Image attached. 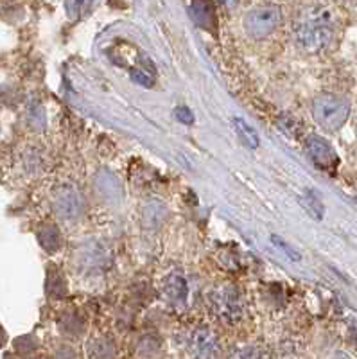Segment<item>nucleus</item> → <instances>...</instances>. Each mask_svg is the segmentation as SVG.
<instances>
[{"mask_svg": "<svg viewBox=\"0 0 357 359\" xmlns=\"http://www.w3.org/2000/svg\"><path fill=\"white\" fill-rule=\"evenodd\" d=\"M337 15L327 4H311L297 15L292 25L295 41L305 53H321L330 47L337 33Z\"/></svg>", "mask_w": 357, "mask_h": 359, "instance_id": "nucleus-1", "label": "nucleus"}, {"mask_svg": "<svg viewBox=\"0 0 357 359\" xmlns=\"http://www.w3.org/2000/svg\"><path fill=\"white\" fill-rule=\"evenodd\" d=\"M314 121L329 131L339 130L350 115L349 99L336 94H321L313 102Z\"/></svg>", "mask_w": 357, "mask_h": 359, "instance_id": "nucleus-2", "label": "nucleus"}, {"mask_svg": "<svg viewBox=\"0 0 357 359\" xmlns=\"http://www.w3.org/2000/svg\"><path fill=\"white\" fill-rule=\"evenodd\" d=\"M210 309L223 323H237L244 316V302L237 287L224 284L210 294Z\"/></svg>", "mask_w": 357, "mask_h": 359, "instance_id": "nucleus-3", "label": "nucleus"}, {"mask_svg": "<svg viewBox=\"0 0 357 359\" xmlns=\"http://www.w3.org/2000/svg\"><path fill=\"white\" fill-rule=\"evenodd\" d=\"M183 348L189 359H220V339L212 329L199 325L191 329L183 339Z\"/></svg>", "mask_w": 357, "mask_h": 359, "instance_id": "nucleus-4", "label": "nucleus"}, {"mask_svg": "<svg viewBox=\"0 0 357 359\" xmlns=\"http://www.w3.org/2000/svg\"><path fill=\"white\" fill-rule=\"evenodd\" d=\"M282 22V11L278 6L262 4L253 8L244 18V29L255 40L269 36Z\"/></svg>", "mask_w": 357, "mask_h": 359, "instance_id": "nucleus-5", "label": "nucleus"}, {"mask_svg": "<svg viewBox=\"0 0 357 359\" xmlns=\"http://www.w3.org/2000/svg\"><path fill=\"white\" fill-rule=\"evenodd\" d=\"M54 210L63 219H76L85 212V198L74 185H61L54 194Z\"/></svg>", "mask_w": 357, "mask_h": 359, "instance_id": "nucleus-6", "label": "nucleus"}, {"mask_svg": "<svg viewBox=\"0 0 357 359\" xmlns=\"http://www.w3.org/2000/svg\"><path fill=\"white\" fill-rule=\"evenodd\" d=\"M305 149H307L309 156L316 163L318 168L323 169V171L332 172L337 165V156L330 144L325 139L318 137V135H311L305 140Z\"/></svg>", "mask_w": 357, "mask_h": 359, "instance_id": "nucleus-7", "label": "nucleus"}, {"mask_svg": "<svg viewBox=\"0 0 357 359\" xmlns=\"http://www.w3.org/2000/svg\"><path fill=\"white\" fill-rule=\"evenodd\" d=\"M86 355L88 359H115L117 347H115L114 339L108 336H94L86 343Z\"/></svg>", "mask_w": 357, "mask_h": 359, "instance_id": "nucleus-8", "label": "nucleus"}, {"mask_svg": "<svg viewBox=\"0 0 357 359\" xmlns=\"http://www.w3.org/2000/svg\"><path fill=\"white\" fill-rule=\"evenodd\" d=\"M191 15L196 20L199 27L210 29L215 24V15H214V6L203 4V2H194L191 4Z\"/></svg>", "mask_w": 357, "mask_h": 359, "instance_id": "nucleus-9", "label": "nucleus"}, {"mask_svg": "<svg viewBox=\"0 0 357 359\" xmlns=\"http://www.w3.org/2000/svg\"><path fill=\"white\" fill-rule=\"evenodd\" d=\"M162 354V343L154 336H146L138 341L137 355L138 359H159Z\"/></svg>", "mask_w": 357, "mask_h": 359, "instance_id": "nucleus-10", "label": "nucleus"}, {"mask_svg": "<svg viewBox=\"0 0 357 359\" xmlns=\"http://www.w3.org/2000/svg\"><path fill=\"white\" fill-rule=\"evenodd\" d=\"M230 359H268V355L257 345H243L231 352Z\"/></svg>", "mask_w": 357, "mask_h": 359, "instance_id": "nucleus-11", "label": "nucleus"}, {"mask_svg": "<svg viewBox=\"0 0 357 359\" xmlns=\"http://www.w3.org/2000/svg\"><path fill=\"white\" fill-rule=\"evenodd\" d=\"M167 291H169L170 298H176L180 302L187 297V286H185V280L182 277H170L169 284H167Z\"/></svg>", "mask_w": 357, "mask_h": 359, "instance_id": "nucleus-12", "label": "nucleus"}, {"mask_svg": "<svg viewBox=\"0 0 357 359\" xmlns=\"http://www.w3.org/2000/svg\"><path fill=\"white\" fill-rule=\"evenodd\" d=\"M234 123H236L237 133H239L241 137H243L244 144H248V146H250V147H257V146H259V139H257L255 131H253L252 128L248 126V124L244 123V121H241V118H236Z\"/></svg>", "mask_w": 357, "mask_h": 359, "instance_id": "nucleus-13", "label": "nucleus"}, {"mask_svg": "<svg viewBox=\"0 0 357 359\" xmlns=\"http://www.w3.org/2000/svg\"><path fill=\"white\" fill-rule=\"evenodd\" d=\"M40 237H41V245H43L47 250H50V252L56 248H60L61 237L54 226H45V230L41 232Z\"/></svg>", "mask_w": 357, "mask_h": 359, "instance_id": "nucleus-14", "label": "nucleus"}, {"mask_svg": "<svg viewBox=\"0 0 357 359\" xmlns=\"http://www.w3.org/2000/svg\"><path fill=\"white\" fill-rule=\"evenodd\" d=\"M56 359H77V354L72 347H60L56 351Z\"/></svg>", "mask_w": 357, "mask_h": 359, "instance_id": "nucleus-15", "label": "nucleus"}, {"mask_svg": "<svg viewBox=\"0 0 357 359\" xmlns=\"http://www.w3.org/2000/svg\"><path fill=\"white\" fill-rule=\"evenodd\" d=\"M176 118L185 124H191L192 121H194V117H192V114L189 108H178V110H176Z\"/></svg>", "mask_w": 357, "mask_h": 359, "instance_id": "nucleus-16", "label": "nucleus"}, {"mask_svg": "<svg viewBox=\"0 0 357 359\" xmlns=\"http://www.w3.org/2000/svg\"><path fill=\"white\" fill-rule=\"evenodd\" d=\"M273 243H275L276 246H281V248L284 250V252L288 253V255H291L292 261H298V259H300V255H298V253L295 252V250H292L291 246H285V245H284V241H281V239H278V237H273Z\"/></svg>", "mask_w": 357, "mask_h": 359, "instance_id": "nucleus-17", "label": "nucleus"}, {"mask_svg": "<svg viewBox=\"0 0 357 359\" xmlns=\"http://www.w3.org/2000/svg\"><path fill=\"white\" fill-rule=\"evenodd\" d=\"M131 78H133L135 81L140 83V85H144V86H151V85H153L151 78H147L146 74H142V72H140V70H135V72L131 74Z\"/></svg>", "mask_w": 357, "mask_h": 359, "instance_id": "nucleus-18", "label": "nucleus"}]
</instances>
